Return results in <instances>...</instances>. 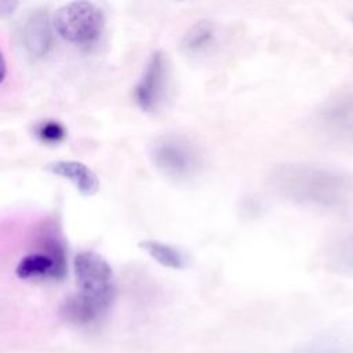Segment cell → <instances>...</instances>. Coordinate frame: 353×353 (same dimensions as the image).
<instances>
[{"mask_svg":"<svg viewBox=\"0 0 353 353\" xmlns=\"http://www.w3.org/2000/svg\"><path fill=\"white\" fill-rule=\"evenodd\" d=\"M79 292V302L97 319L109 309L114 296V274L108 261L94 252L81 251L73 262Z\"/></svg>","mask_w":353,"mask_h":353,"instance_id":"cell-1","label":"cell"},{"mask_svg":"<svg viewBox=\"0 0 353 353\" xmlns=\"http://www.w3.org/2000/svg\"><path fill=\"white\" fill-rule=\"evenodd\" d=\"M150 159L157 171L175 182H188L203 168L199 148L188 138L174 134L159 137L152 143Z\"/></svg>","mask_w":353,"mask_h":353,"instance_id":"cell-2","label":"cell"},{"mask_svg":"<svg viewBox=\"0 0 353 353\" xmlns=\"http://www.w3.org/2000/svg\"><path fill=\"white\" fill-rule=\"evenodd\" d=\"M52 25L68 43L88 48L103 34L105 17L91 1H70L57 10Z\"/></svg>","mask_w":353,"mask_h":353,"instance_id":"cell-3","label":"cell"},{"mask_svg":"<svg viewBox=\"0 0 353 353\" xmlns=\"http://www.w3.org/2000/svg\"><path fill=\"white\" fill-rule=\"evenodd\" d=\"M40 250L26 254L17 265L15 273L22 280L62 279L66 269L62 243L52 236L41 239Z\"/></svg>","mask_w":353,"mask_h":353,"instance_id":"cell-4","label":"cell"},{"mask_svg":"<svg viewBox=\"0 0 353 353\" xmlns=\"http://www.w3.org/2000/svg\"><path fill=\"white\" fill-rule=\"evenodd\" d=\"M168 84V62L161 51H154L138 83L134 87V99L143 112H154L164 101Z\"/></svg>","mask_w":353,"mask_h":353,"instance_id":"cell-5","label":"cell"},{"mask_svg":"<svg viewBox=\"0 0 353 353\" xmlns=\"http://www.w3.org/2000/svg\"><path fill=\"white\" fill-rule=\"evenodd\" d=\"M19 44L33 58L46 57L52 48V29L46 10L30 11L18 28Z\"/></svg>","mask_w":353,"mask_h":353,"instance_id":"cell-6","label":"cell"},{"mask_svg":"<svg viewBox=\"0 0 353 353\" xmlns=\"http://www.w3.org/2000/svg\"><path fill=\"white\" fill-rule=\"evenodd\" d=\"M47 171L68 179L83 196H92L99 189L97 174L81 161L76 160H57L47 164Z\"/></svg>","mask_w":353,"mask_h":353,"instance_id":"cell-7","label":"cell"},{"mask_svg":"<svg viewBox=\"0 0 353 353\" xmlns=\"http://www.w3.org/2000/svg\"><path fill=\"white\" fill-rule=\"evenodd\" d=\"M216 28L212 22L200 21L189 28L183 34L181 40V50L190 57L204 55L216 46Z\"/></svg>","mask_w":353,"mask_h":353,"instance_id":"cell-8","label":"cell"},{"mask_svg":"<svg viewBox=\"0 0 353 353\" xmlns=\"http://www.w3.org/2000/svg\"><path fill=\"white\" fill-rule=\"evenodd\" d=\"M139 247L157 263L170 269H183L188 265L185 254L174 245L159 240H142Z\"/></svg>","mask_w":353,"mask_h":353,"instance_id":"cell-9","label":"cell"},{"mask_svg":"<svg viewBox=\"0 0 353 353\" xmlns=\"http://www.w3.org/2000/svg\"><path fill=\"white\" fill-rule=\"evenodd\" d=\"M34 134L41 142L48 145H57L65 139L66 130L57 120H43L36 124Z\"/></svg>","mask_w":353,"mask_h":353,"instance_id":"cell-10","label":"cell"},{"mask_svg":"<svg viewBox=\"0 0 353 353\" xmlns=\"http://www.w3.org/2000/svg\"><path fill=\"white\" fill-rule=\"evenodd\" d=\"M303 353H347L345 347H341L335 343H321L309 347Z\"/></svg>","mask_w":353,"mask_h":353,"instance_id":"cell-11","label":"cell"}]
</instances>
